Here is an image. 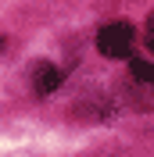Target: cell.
<instances>
[{
	"label": "cell",
	"mask_w": 154,
	"mask_h": 157,
	"mask_svg": "<svg viewBox=\"0 0 154 157\" xmlns=\"http://www.w3.org/2000/svg\"><path fill=\"white\" fill-rule=\"evenodd\" d=\"M97 50L111 61L129 57V50H133V25L129 21H107L104 29L97 32Z\"/></svg>",
	"instance_id": "1"
},
{
	"label": "cell",
	"mask_w": 154,
	"mask_h": 157,
	"mask_svg": "<svg viewBox=\"0 0 154 157\" xmlns=\"http://www.w3.org/2000/svg\"><path fill=\"white\" fill-rule=\"evenodd\" d=\"M32 86H36L39 97H50V93L61 86V71L54 68V64H47V61H43V64H36V68H32Z\"/></svg>",
	"instance_id": "2"
},
{
	"label": "cell",
	"mask_w": 154,
	"mask_h": 157,
	"mask_svg": "<svg viewBox=\"0 0 154 157\" xmlns=\"http://www.w3.org/2000/svg\"><path fill=\"white\" fill-rule=\"evenodd\" d=\"M129 75L140 78V82H154V64L144 61V57H133V61H129Z\"/></svg>",
	"instance_id": "3"
},
{
	"label": "cell",
	"mask_w": 154,
	"mask_h": 157,
	"mask_svg": "<svg viewBox=\"0 0 154 157\" xmlns=\"http://www.w3.org/2000/svg\"><path fill=\"white\" fill-rule=\"evenodd\" d=\"M147 47H151V54H154V11H151V18H147Z\"/></svg>",
	"instance_id": "4"
}]
</instances>
